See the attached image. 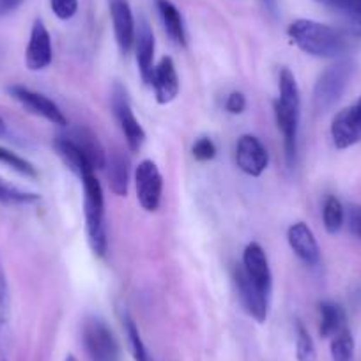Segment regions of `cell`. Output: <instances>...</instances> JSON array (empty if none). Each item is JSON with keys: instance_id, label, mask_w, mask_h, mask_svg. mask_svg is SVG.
Returning <instances> with one entry per match:
<instances>
[{"instance_id": "obj_10", "label": "cell", "mask_w": 361, "mask_h": 361, "mask_svg": "<svg viewBox=\"0 0 361 361\" xmlns=\"http://www.w3.org/2000/svg\"><path fill=\"white\" fill-rule=\"evenodd\" d=\"M331 138L338 149H347L361 140V98L333 117Z\"/></svg>"}, {"instance_id": "obj_7", "label": "cell", "mask_w": 361, "mask_h": 361, "mask_svg": "<svg viewBox=\"0 0 361 361\" xmlns=\"http://www.w3.org/2000/svg\"><path fill=\"white\" fill-rule=\"evenodd\" d=\"M8 90L11 98H15L30 114L43 117L48 123L57 124V126H68V121H66L64 114L59 109L57 103H54L44 94H39L36 90H30L23 85H11Z\"/></svg>"}, {"instance_id": "obj_1", "label": "cell", "mask_w": 361, "mask_h": 361, "mask_svg": "<svg viewBox=\"0 0 361 361\" xmlns=\"http://www.w3.org/2000/svg\"><path fill=\"white\" fill-rule=\"evenodd\" d=\"M287 32L290 41L312 57L336 59L347 50V39L340 30L314 20H296Z\"/></svg>"}, {"instance_id": "obj_36", "label": "cell", "mask_w": 361, "mask_h": 361, "mask_svg": "<svg viewBox=\"0 0 361 361\" xmlns=\"http://www.w3.org/2000/svg\"><path fill=\"white\" fill-rule=\"evenodd\" d=\"M260 4L264 6V9H266L267 13H269L273 18H276L280 13V4L279 0H260Z\"/></svg>"}, {"instance_id": "obj_39", "label": "cell", "mask_w": 361, "mask_h": 361, "mask_svg": "<svg viewBox=\"0 0 361 361\" xmlns=\"http://www.w3.org/2000/svg\"><path fill=\"white\" fill-rule=\"evenodd\" d=\"M64 361H78V360H76V357L73 356V354H68V356H66V360H64Z\"/></svg>"}, {"instance_id": "obj_9", "label": "cell", "mask_w": 361, "mask_h": 361, "mask_svg": "<svg viewBox=\"0 0 361 361\" xmlns=\"http://www.w3.org/2000/svg\"><path fill=\"white\" fill-rule=\"evenodd\" d=\"M235 280V289H238V296L241 300L243 308L246 310V314L250 317L255 319L257 322H266L267 319V310H269V296L266 293L259 289L255 283L250 280V276L246 275V271L243 269V266H239L234 273Z\"/></svg>"}, {"instance_id": "obj_34", "label": "cell", "mask_w": 361, "mask_h": 361, "mask_svg": "<svg viewBox=\"0 0 361 361\" xmlns=\"http://www.w3.org/2000/svg\"><path fill=\"white\" fill-rule=\"evenodd\" d=\"M347 224L354 238L361 239V206H350L347 213Z\"/></svg>"}, {"instance_id": "obj_27", "label": "cell", "mask_w": 361, "mask_h": 361, "mask_svg": "<svg viewBox=\"0 0 361 361\" xmlns=\"http://www.w3.org/2000/svg\"><path fill=\"white\" fill-rule=\"evenodd\" d=\"M343 218H345V213H343L342 202L336 197H328L324 209H322V220H324L326 231L329 234H336L342 228Z\"/></svg>"}, {"instance_id": "obj_30", "label": "cell", "mask_w": 361, "mask_h": 361, "mask_svg": "<svg viewBox=\"0 0 361 361\" xmlns=\"http://www.w3.org/2000/svg\"><path fill=\"white\" fill-rule=\"evenodd\" d=\"M338 13L342 15L343 22H345L347 30L354 36H361V0H354L345 8L340 9Z\"/></svg>"}, {"instance_id": "obj_25", "label": "cell", "mask_w": 361, "mask_h": 361, "mask_svg": "<svg viewBox=\"0 0 361 361\" xmlns=\"http://www.w3.org/2000/svg\"><path fill=\"white\" fill-rule=\"evenodd\" d=\"M123 322H124V329H126L128 340H130V347H131V353H133L135 361H152L151 354H149L147 347H145L144 340H142L140 336V331H138L133 319H131L128 314H124Z\"/></svg>"}, {"instance_id": "obj_26", "label": "cell", "mask_w": 361, "mask_h": 361, "mask_svg": "<svg viewBox=\"0 0 361 361\" xmlns=\"http://www.w3.org/2000/svg\"><path fill=\"white\" fill-rule=\"evenodd\" d=\"M354 338L347 328L340 329L331 338V357L333 361H353Z\"/></svg>"}, {"instance_id": "obj_6", "label": "cell", "mask_w": 361, "mask_h": 361, "mask_svg": "<svg viewBox=\"0 0 361 361\" xmlns=\"http://www.w3.org/2000/svg\"><path fill=\"white\" fill-rule=\"evenodd\" d=\"M137 199L145 211H156L161 202L163 177L159 169L151 159H144L135 172Z\"/></svg>"}, {"instance_id": "obj_14", "label": "cell", "mask_w": 361, "mask_h": 361, "mask_svg": "<svg viewBox=\"0 0 361 361\" xmlns=\"http://www.w3.org/2000/svg\"><path fill=\"white\" fill-rule=\"evenodd\" d=\"M110 4V15H112L114 23V34H116V41L119 44L121 54L126 55L135 44V18L133 11L130 8L128 0H109Z\"/></svg>"}, {"instance_id": "obj_35", "label": "cell", "mask_w": 361, "mask_h": 361, "mask_svg": "<svg viewBox=\"0 0 361 361\" xmlns=\"http://www.w3.org/2000/svg\"><path fill=\"white\" fill-rule=\"evenodd\" d=\"M22 4L23 0H0V16H6L9 13L16 11Z\"/></svg>"}, {"instance_id": "obj_24", "label": "cell", "mask_w": 361, "mask_h": 361, "mask_svg": "<svg viewBox=\"0 0 361 361\" xmlns=\"http://www.w3.org/2000/svg\"><path fill=\"white\" fill-rule=\"evenodd\" d=\"M39 200V195L32 192H25V190L18 188V186L11 185L6 179L0 177V202L8 204V206H29V204H36Z\"/></svg>"}, {"instance_id": "obj_8", "label": "cell", "mask_w": 361, "mask_h": 361, "mask_svg": "<svg viewBox=\"0 0 361 361\" xmlns=\"http://www.w3.org/2000/svg\"><path fill=\"white\" fill-rule=\"evenodd\" d=\"M112 106L114 114H116L117 121H119V126L123 130L124 137H126V144L131 151H138L142 147V144L145 142V131L140 126L138 119L135 117L133 110H131L130 99L126 96V90L121 85H116L112 96Z\"/></svg>"}, {"instance_id": "obj_12", "label": "cell", "mask_w": 361, "mask_h": 361, "mask_svg": "<svg viewBox=\"0 0 361 361\" xmlns=\"http://www.w3.org/2000/svg\"><path fill=\"white\" fill-rule=\"evenodd\" d=\"M51 59H54V48H51L50 32L41 20H36L25 50V64L30 71H43L51 64Z\"/></svg>"}, {"instance_id": "obj_15", "label": "cell", "mask_w": 361, "mask_h": 361, "mask_svg": "<svg viewBox=\"0 0 361 361\" xmlns=\"http://www.w3.org/2000/svg\"><path fill=\"white\" fill-rule=\"evenodd\" d=\"M151 85L154 87L156 102L159 105L172 103L177 98V94H179V76H177V69L172 57H163L154 66Z\"/></svg>"}, {"instance_id": "obj_2", "label": "cell", "mask_w": 361, "mask_h": 361, "mask_svg": "<svg viewBox=\"0 0 361 361\" xmlns=\"http://www.w3.org/2000/svg\"><path fill=\"white\" fill-rule=\"evenodd\" d=\"M280 96L275 103V117L283 135L287 163L293 165L298 151V130H300L301 96L296 78L289 68L280 71Z\"/></svg>"}, {"instance_id": "obj_29", "label": "cell", "mask_w": 361, "mask_h": 361, "mask_svg": "<svg viewBox=\"0 0 361 361\" xmlns=\"http://www.w3.org/2000/svg\"><path fill=\"white\" fill-rule=\"evenodd\" d=\"M0 163H4L6 166H9L11 170H15V172L22 173L25 177H32V179L37 177V170L32 163L27 161L25 158L18 156L16 152L2 147V145H0Z\"/></svg>"}, {"instance_id": "obj_5", "label": "cell", "mask_w": 361, "mask_h": 361, "mask_svg": "<svg viewBox=\"0 0 361 361\" xmlns=\"http://www.w3.org/2000/svg\"><path fill=\"white\" fill-rule=\"evenodd\" d=\"M82 342L90 361H117L119 345L103 319L89 317L83 322Z\"/></svg>"}, {"instance_id": "obj_3", "label": "cell", "mask_w": 361, "mask_h": 361, "mask_svg": "<svg viewBox=\"0 0 361 361\" xmlns=\"http://www.w3.org/2000/svg\"><path fill=\"white\" fill-rule=\"evenodd\" d=\"M85 192V221L89 245L96 255L103 257L106 253L109 239L105 227V197H103L102 183L96 177L94 170L83 173L80 177Z\"/></svg>"}, {"instance_id": "obj_32", "label": "cell", "mask_w": 361, "mask_h": 361, "mask_svg": "<svg viewBox=\"0 0 361 361\" xmlns=\"http://www.w3.org/2000/svg\"><path fill=\"white\" fill-rule=\"evenodd\" d=\"M193 156L199 161H209V159H213L216 156V145H214V142L211 138H199L195 142V145H193Z\"/></svg>"}, {"instance_id": "obj_22", "label": "cell", "mask_w": 361, "mask_h": 361, "mask_svg": "<svg viewBox=\"0 0 361 361\" xmlns=\"http://www.w3.org/2000/svg\"><path fill=\"white\" fill-rule=\"evenodd\" d=\"M54 147L55 151H57V154L62 158V161L66 163V166L78 177H82L83 173L89 172V170H94L92 165L89 163V159L83 156V152L66 137L55 138Z\"/></svg>"}, {"instance_id": "obj_13", "label": "cell", "mask_w": 361, "mask_h": 361, "mask_svg": "<svg viewBox=\"0 0 361 361\" xmlns=\"http://www.w3.org/2000/svg\"><path fill=\"white\" fill-rule=\"evenodd\" d=\"M243 269L246 271V275L250 276L253 283L259 287L262 293L271 296V289H273V275H271L269 262H267L266 252L259 243H250L243 253Z\"/></svg>"}, {"instance_id": "obj_11", "label": "cell", "mask_w": 361, "mask_h": 361, "mask_svg": "<svg viewBox=\"0 0 361 361\" xmlns=\"http://www.w3.org/2000/svg\"><path fill=\"white\" fill-rule=\"evenodd\" d=\"M235 163L246 176L259 177L267 169L269 156L259 138L253 135H243L235 145Z\"/></svg>"}, {"instance_id": "obj_38", "label": "cell", "mask_w": 361, "mask_h": 361, "mask_svg": "<svg viewBox=\"0 0 361 361\" xmlns=\"http://www.w3.org/2000/svg\"><path fill=\"white\" fill-rule=\"evenodd\" d=\"M8 133V126H6V121L0 117V137H4Z\"/></svg>"}, {"instance_id": "obj_16", "label": "cell", "mask_w": 361, "mask_h": 361, "mask_svg": "<svg viewBox=\"0 0 361 361\" xmlns=\"http://www.w3.org/2000/svg\"><path fill=\"white\" fill-rule=\"evenodd\" d=\"M287 241H289L293 252L308 266H315L321 260V248L315 239L314 232L303 221L290 225L287 231Z\"/></svg>"}, {"instance_id": "obj_33", "label": "cell", "mask_w": 361, "mask_h": 361, "mask_svg": "<svg viewBox=\"0 0 361 361\" xmlns=\"http://www.w3.org/2000/svg\"><path fill=\"white\" fill-rule=\"evenodd\" d=\"M225 109H227L228 114H234V116H239V114L245 112L246 109V98L243 92H232L228 94L227 103H225Z\"/></svg>"}, {"instance_id": "obj_4", "label": "cell", "mask_w": 361, "mask_h": 361, "mask_svg": "<svg viewBox=\"0 0 361 361\" xmlns=\"http://www.w3.org/2000/svg\"><path fill=\"white\" fill-rule=\"evenodd\" d=\"M353 73L354 62L349 61V59H342V61L329 66L319 76L314 89V105L319 112H326V110H329L338 102L349 80L353 78Z\"/></svg>"}, {"instance_id": "obj_19", "label": "cell", "mask_w": 361, "mask_h": 361, "mask_svg": "<svg viewBox=\"0 0 361 361\" xmlns=\"http://www.w3.org/2000/svg\"><path fill=\"white\" fill-rule=\"evenodd\" d=\"M11 298L6 275L0 269V361L11 356Z\"/></svg>"}, {"instance_id": "obj_20", "label": "cell", "mask_w": 361, "mask_h": 361, "mask_svg": "<svg viewBox=\"0 0 361 361\" xmlns=\"http://www.w3.org/2000/svg\"><path fill=\"white\" fill-rule=\"evenodd\" d=\"M106 176H109L110 190L119 197L126 195L130 185V159L124 152H110L106 158Z\"/></svg>"}, {"instance_id": "obj_21", "label": "cell", "mask_w": 361, "mask_h": 361, "mask_svg": "<svg viewBox=\"0 0 361 361\" xmlns=\"http://www.w3.org/2000/svg\"><path fill=\"white\" fill-rule=\"evenodd\" d=\"M154 4L170 39L179 47H186V29L179 9L170 0H154Z\"/></svg>"}, {"instance_id": "obj_18", "label": "cell", "mask_w": 361, "mask_h": 361, "mask_svg": "<svg viewBox=\"0 0 361 361\" xmlns=\"http://www.w3.org/2000/svg\"><path fill=\"white\" fill-rule=\"evenodd\" d=\"M135 51H137V64L142 78L147 85H151L152 73H154V34L145 20L140 22L135 34Z\"/></svg>"}, {"instance_id": "obj_28", "label": "cell", "mask_w": 361, "mask_h": 361, "mask_svg": "<svg viewBox=\"0 0 361 361\" xmlns=\"http://www.w3.org/2000/svg\"><path fill=\"white\" fill-rule=\"evenodd\" d=\"M296 356L298 361H317L314 340L300 321H296Z\"/></svg>"}, {"instance_id": "obj_37", "label": "cell", "mask_w": 361, "mask_h": 361, "mask_svg": "<svg viewBox=\"0 0 361 361\" xmlns=\"http://www.w3.org/2000/svg\"><path fill=\"white\" fill-rule=\"evenodd\" d=\"M315 2L328 6V8H333L335 11H340V9L345 8L347 4H350V2H354V0H315Z\"/></svg>"}, {"instance_id": "obj_31", "label": "cell", "mask_w": 361, "mask_h": 361, "mask_svg": "<svg viewBox=\"0 0 361 361\" xmlns=\"http://www.w3.org/2000/svg\"><path fill=\"white\" fill-rule=\"evenodd\" d=\"M50 8L59 20H69L78 11V0H50Z\"/></svg>"}, {"instance_id": "obj_17", "label": "cell", "mask_w": 361, "mask_h": 361, "mask_svg": "<svg viewBox=\"0 0 361 361\" xmlns=\"http://www.w3.org/2000/svg\"><path fill=\"white\" fill-rule=\"evenodd\" d=\"M66 138H68L69 142H73V144L83 152V156L89 159L92 169H105L109 154H106L105 147H103V144L99 142L98 135H96L94 131H90L89 128L85 126H76L68 131Z\"/></svg>"}, {"instance_id": "obj_23", "label": "cell", "mask_w": 361, "mask_h": 361, "mask_svg": "<svg viewBox=\"0 0 361 361\" xmlns=\"http://www.w3.org/2000/svg\"><path fill=\"white\" fill-rule=\"evenodd\" d=\"M319 312H321V335L324 338H333L340 329L345 328V314H343L342 307L333 301H322L319 305Z\"/></svg>"}]
</instances>
